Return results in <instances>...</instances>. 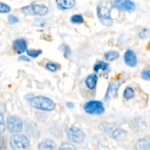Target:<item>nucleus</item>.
Masks as SVG:
<instances>
[{
    "label": "nucleus",
    "mask_w": 150,
    "mask_h": 150,
    "mask_svg": "<svg viewBox=\"0 0 150 150\" xmlns=\"http://www.w3.org/2000/svg\"><path fill=\"white\" fill-rule=\"evenodd\" d=\"M100 129L109 137L117 141H122L127 136V133L121 127L113 123L104 122L100 125Z\"/></svg>",
    "instance_id": "1"
},
{
    "label": "nucleus",
    "mask_w": 150,
    "mask_h": 150,
    "mask_svg": "<svg viewBox=\"0 0 150 150\" xmlns=\"http://www.w3.org/2000/svg\"><path fill=\"white\" fill-rule=\"evenodd\" d=\"M29 101L31 106L41 111H51L56 107V104L52 100L44 96L34 97Z\"/></svg>",
    "instance_id": "2"
},
{
    "label": "nucleus",
    "mask_w": 150,
    "mask_h": 150,
    "mask_svg": "<svg viewBox=\"0 0 150 150\" xmlns=\"http://www.w3.org/2000/svg\"><path fill=\"white\" fill-rule=\"evenodd\" d=\"M112 4L108 2H103L98 7V16L101 23L105 26H111L113 20L111 17Z\"/></svg>",
    "instance_id": "3"
},
{
    "label": "nucleus",
    "mask_w": 150,
    "mask_h": 150,
    "mask_svg": "<svg viewBox=\"0 0 150 150\" xmlns=\"http://www.w3.org/2000/svg\"><path fill=\"white\" fill-rule=\"evenodd\" d=\"M10 144L14 150H25L29 148V142L26 136L16 134L10 138Z\"/></svg>",
    "instance_id": "4"
},
{
    "label": "nucleus",
    "mask_w": 150,
    "mask_h": 150,
    "mask_svg": "<svg viewBox=\"0 0 150 150\" xmlns=\"http://www.w3.org/2000/svg\"><path fill=\"white\" fill-rule=\"evenodd\" d=\"M84 111L87 114L92 115H100L105 112V108L102 102L98 100H91L86 103L84 105Z\"/></svg>",
    "instance_id": "5"
},
{
    "label": "nucleus",
    "mask_w": 150,
    "mask_h": 150,
    "mask_svg": "<svg viewBox=\"0 0 150 150\" xmlns=\"http://www.w3.org/2000/svg\"><path fill=\"white\" fill-rule=\"evenodd\" d=\"M7 127L10 133L16 134L22 131L23 122L19 117L16 116H10L7 119Z\"/></svg>",
    "instance_id": "6"
},
{
    "label": "nucleus",
    "mask_w": 150,
    "mask_h": 150,
    "mask_svg": "<svg viewBox=\"0 0 150 150\" xmlns=\"http://www.w3.org/2000/svg\"><path fill=\"white\" fill-rule=\"evenodd\" d=\"M22 11L27 15L43 16L48 13V8L43 4H32L22 9Z\"/></svg>",
    "instance_id": "7"
},
{
    "label": "nucleus",
    "mask_w": 150,
    "mask_h": 150,
    "mask_svg": "<svg viewBox=\"0 0 150 150\" xmlns=\"http://www.w3.org/2000/svg\"><path fill=\"white\" fill-rule=\"evenodd\" d=\"M66 133H67V139L73 143L80 144L83 142L84 139V133L77 127L73 126V127H69L67 128Z\"/></svg>",
    "instance_id": "8"
},
{
    "label": "nucleus",
    "mask_w": 150,
    "mask_h": 150,
    "mask_svg": "<svg viewBox=\"0 0 150 150\" xmlns=\"http://www.w3.org/2000/svg\"><path fill=\"white\" fill-rule=\"evenodd\" d=\"M111 4L120 11L133 12L136 10V5L131 0H114Z\"/></svg>",
    "instance_id": "9"
},
{
    "label": "nucleus",
    "mask_w": 150,
    "mask_h": 150,
    "mask_svg": "<svg viewBox=\"0 0 150 150\" xmlns=\"http://www.w3.org/2000/svg\"><path fill=\"white\" fill-rule=\"evenodd\" d=\"M123 82H124L123 80H117L113 81L109 83L105 96V100H111L117 96L119 89H120V86H121Z\"/></svg>",
    "instance_id": "10"
},
{
    "label": "nucleus",
    "mask_w": 150,
    "mask_h": 150,
    "mask_svg": "<svg viewBox=\"0 0 150 150\" xmlns=\"http://www.w3.org/2000/svg\"><path fill=\"white\" fill-rule=\"evenodd\" d=\"M13 48L17 54H23L27 51V42L24 39H17L13 42Z\"/></svg>",
    "instance_id": "11"
},
{
    "label": "nucleus",
    "mask_w": 150,
    "mask_h": 150,
    "mask_svg": "<svg viewBox=\"0 0 150 150\" xmlns=\"http://www.w3.org/2000/svg\"><path fill=\"white\" fill-rule=\"evenodd\" d=\"M125 62L130 67H135L138 63L137 57L131 50H127L125 54Z\"/></svg>",
    "instance_id": "12"
},
{
    "label": "nucleus",
    "mask_w": 150,
    "mask_h": 150,
    "mask_svg": "<svg viewBox=\"0 0 150 150\" xmlns=\"http://www.w3.org/2000/svg\"><path fill=\"white\" fill-rule=\"evenodd\" d=\"M57 145L49 139H43L38 145V150H56Z\"/></svg>",
    "instance_id": "13"
},
{
    "label": "nucleus",
    "mask_w": 150,
    "mask_h": 150,
    "mask_svg": "<svg viewBox=\"0 0 150 150\" xmlns=\"http://www.w3.org/2000/svg\"><path fill=\"white\" fill-rule=\"evenodd\" d=\"M98 77L96 74H90L86 77L85 80V84L86 87L90 90H93L95 89L98 83Z\"/></svg>",
    "instance_id": "14"
},
{
    "label": "nucleus",
    "mask_w": 150,
    "mask_h": 150,
    "mask_svg": "<svg viewBox=\"0 0 150 150\" xmlns=\"http://www.w3.org/2000/svg\"><path fill=\"white\" fill-rule=\"evenodd\" d=\"M136 150H150V137L139 139L136 144Z\"/></svg>",
    "instance_id": "15"
},
{
    "label": "nucleus",
    "mask_w": 150,
    "mask_h": 150,
    "mask_svg": "<svg viewBox=\"0 0 150 150\" xmlns=\"http://www.w3.org/2000/svg\"><path fill=\"white\" fill-rule=\"evenodd\" d=\"M57 5L62 10H69L73 8L76 4L75 0H56Z\"/></svg>",
    "instance_id": "16"
},
{
    "label": "nucleus",
    "mask_w": 150,
    "mask_h": 150,
    "mask_svg": "<svg viewBox=\"0 0 150 150\" xmlns=\"http://www.w3.org/2000/svg\"><path fill=\"white\" fill-rule=\"evenodd\" d=\"M108 68H109V64L103 61L98 62L94 66V70L95 73H101V74L108 71Z\"/></svg>",
    "instance_id": "17"
},
{
    "label": "nucleus",
    "mask_w": 150,
    "mask_h": 150,
    "mask_svg": "<svg viewBox=\"0 0 150 150\" xmlns=\"http://www.w3.org/2000/svg\"><path fill=\"white\" fill-rule=\"evenodd\" d=\"M119 57H120V54H119V52L115 51H108V52H106L104 54V57H105V59L111 62L118 59Z\"/></svg>",
    "instance_id": "18"
},
{
    "label": "nucleus",
    "mask_w": 150,
    "mask_h": 150,
    "mask_svg": "<svg viewBox=\"0 0 150 150\" xmlns=\"http://www.w3.org/2000/svg\"><path fill=\"white\" fill-rule=\"evenodd\" d=\"M135 92L133 90V88L131 87H127L124 91V93H123V96L125 99H131L134 97Z\"/></svg>",
    "instance_id": "19"
},
{
    "label": "nucleus",
    "mask_w": 150,
    "mask_h": 150,
    "mask_svg": "<svg viewBox=\"0 0 150 150\" xmlns=\"http://www.w3.org/2000/svg\"><path fill=\"white\" fill-rule=\"evenodd\" d=\"M59 150H76L74 145L69 142H64L62 144Z\"/></svg>",
    "instance_id": "20"
},
{
    "label": "nucleus",
    "mask_w": 150,
    "mask_h": 150,
    "mask_svg": "<svg viewBox=\"0 0 150 150\" xmlns=\"http://www.w3.org/2000/svg\"><path fill=\"white\" fill-rule=\"evenodd\" d=\"M70 21L73 23H81L83 22V18L81 15H74V16H73L71 17Z\"/></svg>",
    "instance_id": "21"
},
{
    "label": "nucleus",
    "mask_w": 150,
    "mask_h": 150,
    "mask_svg": "<svg viewBox=\"0 0 150 150\" xmlns=\"http://www.w3.org/2000/svg\"><path fill=\"white\" fill-rule=\"evenodd\" d=\"M27 54L29 57H32V58H37V57H39L40 55L42 53V51L40 50H27L26 51Z\"/></svg>",
    "instance_id": "22"
},
{
    "label": "nucleus",
    "mask_w": 150,
    "mask_h": 150,
    "mask_svg": "<svg viewBox=\"0 0 150 150\" xmlns=\"http://www.w3.org/2000/svg\"><path fill=\"white\" fill-rule=\"evenodd\" d=\"M45 67L48 70L51 72H56L57 70H58L59 66L58 64H57L56 63L54 62H48L45 64Z\"/></svg>",
    "instance_id": "23"
},
{
    "label": "nucleus",
    "mask_w": 150,
    "mask_h": 150,
    "mask_svg": "<svg viewBox=\"0 0 150 150\" xmlns=\"http://www.w3.org/2000/svg\"><path fill=\"white\" fill-rule=\"evenodd\" d=\"M10 6L7 4H4V3L0 2V13H10Z\"/></svg>",
    "instance_id": "24"
},
{
    "label": "nucleus",
    "mask_w": 150,
    "mask_h": 150,
    "mask_svg": "<svg viewBox=\"0 0 150 150\" xmlns=\"http://www.w3.org/2000/svg\"><path fill=\"white\" fill-rule=\"evenodd\" d=\"M59 49L62 51H63L64 53V55L65 56V57H68V56L70 54V49L67 45H62L59 47Z\"/></svg>",
    "instance_id": "25"
},
{
    "label": "nucleus",
    "mask_w": 150,
    "mask_h": 150,
    "mask_svg": "<svg viewBox=\"0 0 150 150\" xmlns=\"http://www.w3.org/2000/svg\"><path fill=\"white\" fill-rule=\"evenodd\" d=\"M149 35V30L147 28H144L142 31L139 33V37L142 39H145L148 37V35Z\"/></svg>",
    "instance_id": "26"
},
{
    "label": "nucleus",
    "mask_w": 150,
    "mask_h": 150,
    "mask_svg": "<svg viewBox=\"0 0 150 150\" xmlns=\"http://www.w3.org/2000/svg\"><path fill=\"white\" fill-rule=\"evenodd\" d=\"M5 122H4V117H3L2 114L0 112V133H3L5 130Z\"/></svg>",
    "instance_id": "27"
},
{
    "label": "nucleus",
    "mask_w": 150,
    "mask_h": 150,
    "mask_svg": "<svg viewBox=\"0 0 150 150\" xmlns=\"http://www.w3.org/2000/svg\"><path fill=\"white\" fill-rule=\"evenodd\" d=\"M142 79H144V80L146 81H150V70L149 68L146 69V70H144V71H142Z\"/></svg>",
    "instance_id": "28"
},
{
    "label": "nucleus",
    "mask_w": 150,
    "mask_h": 150,
    "mask_svg": "<svg viewBox=\"0 0 150 150\" xmlns=\"http://www.w3.org/2000/svg\"><path fill=\"white\" fill-rule=\"evenodd\" d=\"M34 24L38 26H43L45 24V21L42 18H35L34 21Z\"/></svg>",
    "instance_id": "29"
},
{
    "label": "nucleus",
    "mask_w": 150,
    "mask_h": 150,
    "mask_svg": "<svg viewBox=\"0 0 150 150\" xmlns=\"http://www.w3.org/2000/svg\"><path fill=\"white\" fill-rule=\"evenodd\" d=\"M18 18L17 17H16L15 16H13V15H10L8 16V22L10 24H14V23H18Z\"/></svg>",
    "instance_id": "30"
},
{
    "label": "nucleus",
    "mask_w": 150,
    "mask_h": 150,
    "mask_svg": "<svg viewBox=\"0 0 150 150\" xmlns=\"http://www.w3.org/2000/svg\"><path fill=\"white\" fill-rule=\"evenodd\" d=\"M20 61H26V62H30V59H29V58H28L27 57H26V56H21V57H19L18 59Z\"/></svg>",
    "instance_id": "31"
},
{
    "label": "nucleus",
    "mask_w": 150,
    "mask_h": 150,
    "mask_svg": "<svg viewBox=\"0 0 150 150\" xmlns=\"http://www.w3.org/2000/svg\"><path fill=\"white\" fill-rule=\"evenodd\" d=\"M67 106L68 107V108H73V107H74V105H73V103L68 102V103H67Z\"/></svg>",
    "instance_id": "32"
},
{
    "label": "nucleus",
    "mask_w": 150,
    "mask_h": 150,
    "mask_svg": "<svg viewBox=\"0 0 150 150\" xmlns=\"http://www.w3.org/2000/svg\"><path fill=\"white\" fill-rule=\"evenodd\" d=\"M149 70H150V67H149Z\"/></svg>",
    "instance_id": "33"
}]
</instances>
